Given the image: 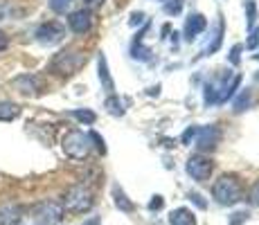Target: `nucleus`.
I'll use <instances>...</instances> for the list:
<instances>
[{
	"label": "nucleus",
	"mask_w": 259,
	"mask_h": 225,
	"mask_svg": "<svg viewBox=\"0 0 259 225\" xmlns=\"http://www.w3.org/2000/svg\"><path fill=\"white\" fill-rule=\"evenodd\" d=\"M149 207H151V209H160L162 207V196H153V201L149 203Z\"/></svg>",
	"instance_id": "cd10ccee"
},
{
	"label": "nucleus",
	"mask_w": 259,
	"mask_h": 225,
	"mask_svg": "<svg viewBox=\"0 0 259 225\" xmlns=\"http://www.w3.org/2000/svg\"><path fill=\"white\" fill-rule=\"evenodd\" d=\"M257 59H259V54H257Z\"/></svg>",
	"instance_id": "7c9ffc66"
},
{
	"label": "nucleus",
	"mask_w": 259,
	"mask_h": 225,
	"mask_svg": "<svg viewBox=\"0 0 259 225\" xmlns=\"http://www.w3.org/2000/svg\"><path fill=\"white\" fill-rule=\"evenodd\" d=\"M83 61H86L83 52H79V50H74V48H66L52 59L50 72L59 74V77H72V74L83 66Z\"/></svg>",
	"instance_id": "f257e3e1"
},
{
	"label": "nucleus",
	"mask_w": 259,
	"mask_h": 225,
	"mask_svg": "<svg viewBox=\"0 0 259 225\" xmlns=\"http://www.w3.org/2000/svg\"><path fill=\"white\" fill-rule=\"evenodd\" d=\"M106 108H108V113H113V115H124V106H122V102H119L117 97H108L106 99Z\"/></svg>",
	"instance_id": "f3484780"
},
{
	"label": "nucleus",
	"mask_w": 259,
	"mask_h": 225,
	"mask_svg": "<svg viewBox=\"0 0 259 225\" xmlns=\"http://www.w3.org/2000/svg\"><path fill=\"white\" fill-rule=\"evenodd\" d=\"M219 140H221V133H219L217 126L198 128V133H196V149H198V151H212V149L219 144Z\"/></svg>",
	"instance_id": "1a4fd4ad"
},
{
	"label": "nucleus",
	"mask_w": 259,
	"mask_h": 225,
	"mask_svg": "<svg viewBox=\"0 0 259 225\" xmlns=\"http://www.w3.org/2000/svg\"><path fill=\"white\" fill-rule=\"evenodd\" d=\"M34 36H36V41L43 43V45H54V43H59L63 36H66V29H63L61 23L50 21V23L38 25L36 32H34Z\"/></svg>",
	"instance_id": "0eeeda50"
},
{
	"label": "nucleus",
	"mask_w": 259,
	"mask_h": 225,
	"mask_svg": "<svg viewBox=\"0 0 259 225\" xmlns=\"http://www.w3.org/2000/svg\"><path fill=\"white\" fill-rule=\"evenodd\" d=\"M205 27H207L205 18H203L201 14H192V16L187 18V23H185V38L187 41H192V38H196Z\"/></svg>",
	"instance_id": "9b49d317"
},
{
	"label": "nucleus",
	"mask_w": 259,
	"mask_h": 225,
	"mask_svg": "<svg viewBox=\"0 0 259 225\" xmlns=\"http://www.w3.org/2000/svg\"><path fill=\"white\" fill-rule=\"evenodd\" d=\"M68 5H70V0H50V7H52V12H57V14L66 12Z\"/></svg>",
	"instance_id": "a211bd4d"
},
{
	"label": "nucleus",
	"mask_w": 259,
	"mask_h": 225,
	"mask_svg": "<svg viewBox=\"0 0 259 225\" xmlns=\"http://www.w3.org/2000/svg\"><path fill=\"white\" fill-rule=\"evenodd\" d=\"M113 196H115V205L122 212H133V203L126 198V194L122 192L119 187H113Z\"/></svg>",
	"instance_id": "2eb2a0df"
},
{
	"label": "nucleus",
	"mask_w": 259,
	"mask_h": 225,
	"mask_svg": "<svg viewBox=\"0 0 259 225\" xmlns=\"http://www.w3.org/2000/svg\"><path fill=\"white\" fill-rule=\"evenodd\" d=\"M212 194L221 205H235L241 198V185L237 176H221L214 183Z\"/></svg>",
	"instance_id": "7ed1b4c3"
},
{
	"label": "nucleus",
	"mask_w": 259,
	"mask_h": 225,
	"mask_svg": "<svg viewBox=\"0 0 259 225\" xmlns=\"http://www.w3.org/2000/svg\"><path fill=\"white\" fill-rule=\"evenodd\" d=\"M248 99H250V95H248L246 90H243L241 97H239L237 102H235V111H243V106H248Z\"/></svg>",
	"instance_id": "412c9836"
},
{
	"label": "nucleus",
	"mask_w": 259,
	"mask_h": 225,
	"mask_svg": "<svg viewBox=\"0 0 259 225\" xmlns=\"http://www.w3.org/2000/svg\"><path fill=\"white\" fill-rule=\"evenodd\" d=\"M9 12H12L9 3H7V0H0V21H3V18H7V16H9Z\"/></svg>",
	"instance_id": "5701e85b"
},
{
	"label": "nucleus",
	"mask_w": 259,
	"mask_h": 225,
	"mask_svg": "<svg viewBox=\"0 0 259 225\" xmlns=\"http://www.w3.org/2000/svg\"><path fill=\"white\" fill-rule=\"evenodd\" d=\"M189 198H192V201H194V203H196V205H198V207H205V203H203V201H201V196H198V194H189Z\"/></svg>",
	"instance_id": "c756f323"
},
{
	"label": "nucleus",
	"mask_w": 259,
	"mask_h": 225,
	"mask_svg": "<svg viewBox=\"0 0 259 225\" xmlns=\"http://www.w3.org/2000/svg\"><path fill=\"white\" fill-rule=\"evenodd\" d=\"M88 138H91V142H95V147H97V151H99V153H106V144H104V140L99 138L97 133L91 131V133H88Z\"/></svg>",
	"instance_id": "6ab92c4d"
},
{
	"label": "nucleus",
	"mask_w": 259,
	"mask_h": 225,
	"mask_svg": "<svg viewBox=\"0 0 259 225\" xmlns=\"http://www.w3.org/2000/svg\"><path fill=\"white\" fill-rule=\"evenodd\" d=\"M7 48H9V36L3 32V29H0V52H5Z\"/></svg>",
	"instance_id": "393cba45"
},
{
	"label": "nucleus",
	"mask_w": 259,
	"mask_h": 225,
	"mask_svg": "<svg viewBox=\"0 0 259 225\" xmlns=\"http://www.w3.org/2000/svg\"><path fill=\"white\" fill-rule=\"evenodd\" d=\"M91 207H93V194L83 185H72L66 192V196H63V209H68V212L83 214Z\"/></svg>",
	"instance_id": "f03ea898"
},
{
	"label": "nucleus",
	"mask_w": 259,
	"mask_h": 225,
	"mask_svg": "<svg viewBox=\"0 0 259 225\" xmlns=\"http://www.w3.org/2000/svg\"><path fill=\"white\" fill-rule=\"evenodd\" d=\"M61 147H63V153H66L68 158L83 160L88 153H91V138L83 135L81 131H70V133H66Z\"/></svg>",
	"instance_id": "20e7f679"
},
{
	"label": "nucleus",
	"mask_w": 259,
	"mask_h": 225,
	"mask_svg": "<svg viewBox=\"0 0 259 225\" xmlns=\"http://www.w3.org/2000/svg\"><path fill=\"white\" fill-rule=\"evenodd\" d=\"M97 63H99V81H102V86L108 90V93H113L115 90V83H113V79H111V72H108V63H106V57H104L102 52H99V59H97Z\"/></svg>",
	"instance_id": "ddd939ff"
},
{
	"label": "nucleus",
	"mask_w": 259,
	"mask_h": 225,
	"mask_svg": "<svg viewBox=\"0 0 259 225\" xmlns=\"http://www.w3.org/2000/svg\"><path fill=\"white\" fill-rule=\"evenodd\" d=\"M246 218H248V212H237V214H235V218L230 221V225H237V223L246 221Z\"/></svg>",
	"instance_id": "bb28decb"
},
{
	"label": "nucleus",
	"mask_w": 259,
	"mask_h": 225,
	"mask_svg": "<svg viewBox=\"0 0 259 225\" xmlns=\"http://www.w3.org/2000/svg\"><path fill=\"white\" fill-rule=\"evenodd\" d=\"M21 115V106L14 102H0V122H12Z\"/></svg>",
	"instance_id": "4468645a"
},
{
	"label": "nucleus",
	"mask_w": 259,
	"mask_h": 225,
	"mask_svg": "<svg viewBox=\"0 0 259 225\" xmlns=\"http://www.w3.org/2000/svg\"><path fill=\"white\" fill-rule=\"evenodd\" d=\"M72 115L79 119V122H83V124H95V119H97V115H95L93 111H88V108H77V111H72Z\"/></svg>",
	"instance_id": "dca6fc26"
},
{
	"label": "nucleus",
	"mask_w": 259,
	"mask_h": 225,
	"mask_svg": "<svg viewBox=\"0 0 259 225\" xmlns=\"http://www.w3.org/2000/svg\"><path fill=\"white\" fill-rule=\"evenodd\" d=\"M12 83H14V88L23 95H38V90H41V81H38L34 74H21V77H16Z\"/></svg>",
	"instance_id": "9d476101"
},
{
	"label": "nucleus",
	"mask_w": 259,
	"mask_h": 225,
	"mask_svg": "<svg viewBox=\"0 0 259 225\" xmlns=\"http://www.w3.org/2000/svg\"><path fill=\"white\" fill-rule=\"evenodd\" d=\"M250 203L252 205H259V180L255 183V187L250 189Z\"/></svg>",
	"instance_id": "b1692460"
},
{
	"label": "nucleus",
	"mask_w": 259,
	"mask_h": 225,
	"mask_svg": "<svg viewBox=\"0 0 259 225\" xmlns=\"http://www.w3.org/2000/svg\"><path fill=\"white\" fill-rule=\"evenodd\" d=\"M68 25H70V29H72L74 34L91 32V27H93V14H91V9H77V12H72L70 16H68Z\"/></svg>",
	"instance_id": "6e6552de"
},
{
	"label": "nucleus",
	"mask_w": 259,
	"mask_h": 225,
	"mask_svg": "<svg viewBox=\"0 0 259 225\" xmlns=\"http://www.w3.org/2000/svg\"><path fill=\"white\" fill-rule=\"evenodd\" d=\"M169 223L171 225H196V218H194V214L189 212L187 207H178V209H174L171 212Z\"/></svg>",
	"instance_id": "f8f14e48"
},
{
	"label": "nucleus",
	"mask_w": 259,
	"mask_h": 225,
	"mask_svg": "<svg viewBox=\"0 0 259 225\" xmlns=\"http://www.w3.org/2000/svg\"><path fill=\"white\" fill-rule=\"evenodd\" d=\"M212 169H214L212 160L201 156V153H196V156H192L187 160V173L196 180V183H205V180L210 178Z\"/></svg>",
	"instance_id": "423d86ee"
},
{
	"label": "nucleus",
	"mask_w": 259,
	"mask_h": 225,
	"mask_svg": "<svg viewBox=\"0 0 259 225\" xmlns=\"http://www.w3.org/2000/svg\"><path fill=\"white\" fill-rule=\"evenodd\" d=\"M32 218L38 225H59L63 221V205L59 201H43L32 209Z\"/></svg>",
	"instance_id": "39448f33"
},
{
	"label": "nucleus",
	"mask_w": 259,
	"mask_h": 225,
	"mask_svg": "<svg viewBox=\"0 0 259 225\" xmlns=\"http://www.w3.org/2000/svg\"><path fill=\"white\" fill-rule=\"evenodd\" d=\"M239 52H241V45H235V48H232V57H230L232 63H239Z\"/></svg>",
	"instance_id": "c85d7f7f"
},
{
	"label": "nucleus",
	"mask_w": 259,
	"mask_h": 225,
	"mask_svg": "<svg viewBox=\"0 0 259 225\" xmlns=\"http://www.w3.org/2000/svg\"><path fill=\"white\" fill-rule=\"evenodd\" d=\"M246 9H248V25L252 27V23H255V3L246 0Z\"/></svg>",
	"instance_id": "4be33fe9"
},
{
	"label": "nucleus",
	"mask_w": 259,
	"mask_h": 225,
	"mask_svg": "<svg viewBox=\"0 0 259 225\" xmlns=\"http://www.w3.org/2000/svg\"><path fill=\"white\" fill-rule=\"evenodd\" d=\"M183 9V0H171V3L165 5V12L167 14H178Z\"/></svg>",
	"instance_id": "aec40b11"
},
{
	"label": "nucleus",
	"mask_w": 259,
	"mask_h": 225,
	"mask_svg": "<svg viewBox=\"0 0 259 225\" xmlns=\"http://www.w3.org/2000/svg\"><path fill=\"white\" fill-rule=\"evenodd\" d=\"M196 133H198V128L196 126H192V128H187V131H185V135H183V142H189V140H192V138H196Z\"/></svg>",
	"instance_id": "a878e982"
}]
</instances>
